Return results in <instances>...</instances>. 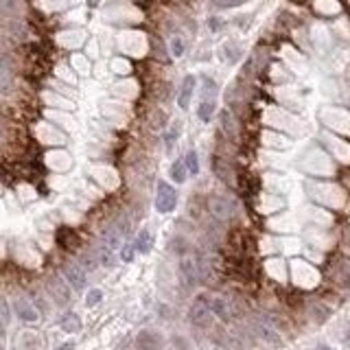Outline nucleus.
<instances>
[{"label":"nucleus","instance_id":"1","mask_svg":"<svg viewBox=\"0 0 350 350\" xmlns=\"http://www.w3.org/2000/svg\"><path fill=\"white\" fill-rule=\"evenodd\" d=\"M178 206V193L173 186H168L166 182H158V193H155V210L162 215L173 213Z\"/></svg>","mask_w":350,"mask_h":350},{"label":"nucleus","instance_id":"2","mask_svg":"<svg viewBox=\"0 0 350 350\" xmlns=\"http://www.w3.org/2000/svg\"><path fill=\"white\" fill-rule=\"evenodd\" d=\"M64 276H66L68 285L75 289V291L86 289V274H83L81 267H77V265H66V267H64Z\"/></svg>","mask_w":350,"mask_h":350},{"label":"nucleus","instance_id":"3","mask_svg":"<svg viewBox=\"0 0 350 350\" xmlns=\"http://www.w3.org/2000/svg\"><path fill=\"white\" fill-rule=\"evenodd\" d=\"M210 313H213V311H210V300L202 295V298H197L195 304H193V309H191V319H193L195 324H204V322L208 319Z\"/></svg>","mask_w":350,"mask_h":350},{"label":"nucleus","instance_id":"4","mask_svg":"<svg viewBox=\"0 0 350 350\" xmlns=\"http://www.w3.org/2000/svg\"><path fill=\"white\" fill-rule=\"evenodd\" d=\"M16 313L22 322H38L40 319V313L35 311V306L27 300H16Z\"/></svg>","mask_w":350,"mask_h":350},{"label":"nucleus","instance_id":"5","mask_svg":"<svg viewBox=\"0 0 350 350\" xmlns=\"http://www.w3.org/2000/svg\"><path fill=\"white\" fill-rule=\"evenodd\" d=\"M180 271H182V280L186 285H195L197 282V276H199V269L193 258H182V263H180Z\"/></svg>","mask_w":350,"mask_h":350},{"label":"nucleus","instance_id":"6","mask_svg":"<svg viewBox=\"0 0 350 350\" xmlns=\"http://www.w3.org/2000/svg\"><path fill=\"white\" fill-rule=\"evenodd\" d=\"M193 90H195V77L189 75L182 83V90H180V96H178V105L186 110L191 105V96H193Z\"/></svg>","mask_w":350,"mask_h":350},{"label":"nucleus","instance_id":"7","mask_svg":"<svg viewBox=\"0 0 350 350\" xmlns=\"http://www.w3.org/2000/svg\"><path fill=\"white\" fill-rule=\"evenodd\" d=\"M51 291H53V295H55V300H57L59 304H66V302L70 300L68 287H66L59 278H51Z\"/></svg>","mask_w":350,"mask_h":350},{"label":"nucleus","instance_id":"8","mask_svg":"<svg viewBox=\"0 0 350 350\" xmlns=\"http://www.w3.org/2000/svg\"><path fill=\"white\" fill-rule=\"evenodd\" d=\"M158 337L153 333H147V330H142L140 335L136 337V346L138 350H158Z\"/></svg>","mask_w":350,"mask_h":350},{"label":"nucleus","instance_id":"9","mask_svg":"<svg viewBox=\"0 0 350 350\" xmlns=\"http://www.w3.org/2000/svg\"><path fill=\"white\" fill-rule=\"evenodd\" d=\"M210 210H213L215 217H221V219H226V217L230 215V206H228V202L221 197H210Z\"/></svg>","mask_w":350,"mask_h":350},{"label":"nucleus","instance_id":"10","mask_svg":"<svg viewBox=\"0 0 350 350\" xmlns=\"http://www.w3.org/2000/svg\"><path fill=\"white\" fill-rule=\"evenodd\" d=\"M62 328L66 333H77V330H81V319L79 315H75V313H66L62 317Z\"/></svg>","mask_w":350,"mask_h":350},{"label":"nucleus","instance_id":"11","mask_svg":"<svg viewBox=\"0 0 350 350\" xmlns=\"http://www.w3.org/2000/svg\"><path fill=\"white\" fill-rule=\"evenodd\" d=\"M186 164H184V160H175L173 162V166H171V180L173 182H178V184H182L186 182Z\"/></svg>","mask_w":350,"mask_h":350},{"label":"nucleus","instance_id":"12","mask_svg":"<svg viewBox=\"0 0 350 350\" xmlns=\"http://www.w3.org/2000/svg\"><path fill=\"white\" fill-rule=\"evenodd\" d=\"M151 245H153L151 234H149V230H142L140 234H138V239H136V250L140 252V254H147V252L151 250Z\"/></svg>","mask_w":350,"mask_h":350},{"label":"nucleus","instance_id":"13","mask_svg":"<svg viewBox=\"0 0 350 350\" xmlns=\"http://www.w3.org/2000/svg\"><path fill=\"white\" fill-rule=\"evenodd\" d=\"M215 107H217L215 101H202V103H199V110H197V116H199V120H204V123H208V120L213 118V114H215Z\"/></svg>","mask_w":350,"mask_h":350},{"label":"nucleus","instance_id":"14","mask_svg":"<svg viewBox=\"0 0 350 350\" xmlns=\"http://www.w3.org/2000/svg\"><path fill=\"white\" fill-rule=\"evenodd\" d=\"M215 96H217V83L206 77L202 83V101H215Z\"/></svg>","mask_w":350,"mask_h":350},{"label":"nucleus","instance_id":"15","mask_svg":"<svg viewBox=\"0 0 350 350\" xmlns=\"http://www.w3.org/2000/svg\"><path fill=\"white\" fill-rule=\"evenodd\" d=\"M210 311H213L217 317H221V319H228V306H226V302H223L221 298H215V300H210Z\"/></svg>","mask_w":350,"mask_h":350},{"label":"nucleus","instance_id":"16","mask_svg":"<svg viewBox=\"0 0 350 350\" xmlns=\"http://www.w3.org/2000/svg\"><path fill=\"white\" fill-rule=\"evenodd\" d=\"M184 164L189 168V175H197L199 173V160H197V153L195 151H189L184 158Z\"/></svg>","mask_w":350,"mask_h":350},{"label":"nucleus","instance_id":"17","mask_svg":"<svg viewBox=\"0 0 350 350\" xmlns=\"http://www.w3.org/2000/svg\"><path fill=\"white\" fill-rule=\"evenodd\" d=\"M180 129H182V125H180V120H175V125L171 127V131H168V134H166V147H168V149H171V147H173V142L178 140Z\"/></svg>","mask_w":350,"mask_h":350},{"label":"nucleus","instance_id":"18","mask_svg":"<svg viewBox=\"0 0 350 350\" xmlns=\"http://www.w3.org/2000/svg\"><path fill=\"white\" fill-rule=\"evenodd\" d=\"M221 123H223V129L228 131L230 136L237 134V129H234V125H232V118H230V114L228 112H221Z\"/></svg>","mask_w":350,"mask_h":350},{"label":"nucleus","instance_id":"19","mask_svg":"<svg viewBox=\"0 0 350 350\" xmlns=\"http://www.w3.org/2000/svg\"><path fill=\"white\" fill-rule=\"evenodd\" d=\"M101 298H103V293H101L99 289H92V291L88 293V298H86V304L88 306H94V304L101 302Z\"/></svg>","mask_w":350,"mask_h":350},{"label":"nucleus","instance_id":"20","mask_svg":"<svg viewBox=\"0 0 350 350\" xmlns=\"http://www.w3.org/2000/svg\"><path fill=\"white\" fill-rule=\"evenodd\" d=\"M11 88H14V81H11V77L5 75V72H0V92H9Z\"/></svg>","mask_w":350,"mask_h":350},{"label":"nucleus","instance_id":"21","mask_svg":"<svg viewBox=\"0 0 350 350\" xmlns=\"http://www.w3.org/2000/svg\"><path fill=\"white\" fill-rule=\"evenodd\" d=\"M171 53H173L175 57H180L184 53V44H182V40H180V38H173L171 40Z\"/></svg>","mask_w":350,"mask_h":350},{"label":"nucleus","instance_id":"22","mask_svg":"<svg viewBox=\"0 0 350 350\" xmlns=\"http://www.w3.org/2000/svg\"><path fill=\"white\" fill-rule=\"evenodd\" d=\"M0 319H3L5 324L9 322V304H7V300L0 295Z\"/></svg>","mask_w":350,"mask_h":350},{"label":"nucleus","instance_id":"23","mask_svg":"<svg viewBox=\"0 0 350 350\" xmlns=\"http://www.w3.org/2000/svg\"><path fill=\"white\" fill-rule=\"evenodd\" d=\"M120 256H123V261H131V258H134V247H131V245L123 247V252H120Z\"/></svg>","mask_w":350,"mask_h":350},{"label":"nucleus","instance_id":"24","mask_svg":"<svg viewBox=\"0 0 350 350\" xmlns=\"http://www.w3.org/2000/svg\"><path fill=\"white\" fill-rule=\"evenodd\" d=\"M219 5H223V7H228V5H237V3H243V0H217Z\"/></svg>","mask_w":350,"mask_h":350},{"label":"nucleus","instance_id":"25","mask_svg":"<svg viewBox=\"0 0 350 350\" xmlns=\"http://www.w3.org/2000/svg\"><path fill=\"white\" fill-rule=\"evenodd\" d=\"M5 335H7V330H5V322L0 319V339H5Z\"/></svg>","mask_w":350,"mask_h":350},{"label":"nucleus","instance_id":"26","mask_svg":"<svg viewBox=\"0 0 350 350\" xmlns=\"http://www.w3.org/2000/svg\"><path fill=\"white\" fill-rule=\"evenodd\" d=\"M72 348H75V346H72V343L68 341V343H62V346H59L57 350H72Z\"/></svg>","mask_w":350,"mask_h":350},{"label":"nucleus","instance_id":"27","mask_svg":"<svg viewBox=\"0 0 350 350\" xmlns=\"http://www.w3.org/2000/svg\"><path fill=\"white\" fill-rule=\"evenodd\" d=\"M317 350H330V348H326V346H319Z\"/></svg>","mask_w":350,"mask_h":350},{"label":"nucleus","instance_id":"28","mask_svg":"<svg viewBox=\"0 0 350 350\" xmlns=\"http://www.w3.org/2000/svg\"><path fill=\"white\" fill-rule=\"evenodd\" d=\"M0 134H3V120H0Z\"/></svg>","mask_w":350,"mask_h":350},{"label":"nucleus","instance_id":"29","mask_svg":"<svg viewBox=\"0 0 350 350\" xmlns=\"http://www.w3.org/2000/svg\"><path fill=\"white\" fill-rule=\"evenodd\" d=\"M0 350H5V348H3V346H0Z\"/></svg>","mask_w":350,"mask_h":350}]
</instances>
